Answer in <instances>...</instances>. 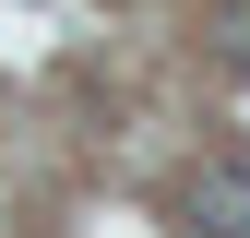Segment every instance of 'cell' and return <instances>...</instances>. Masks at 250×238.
Segmentation results:
<instances>
[{"label":"cell","mask_w":250,"mask_h":238,"mask_svg":"<svg viewBox=\"0 0 250 238\" xmlns=\"http://www.w3.org/2000/svg\"><path fill=\"white\" fill-rule=\"evenodd\" d=\"M214 60H227V83H250V0H238L227 24H214Z\"/></svg>","instance_id":"cell-2"},{"label":"cell","mask_w":250,"mask_h":238,"mask_svg":"<svg viewBox=\"0 0 250 238\" xmlns=\"http://www.w3.org/2000/svg\"><path fill=\"white\" fill-rule=\"evenodd\" d=\"M191 226H250V167H203L191 178Z\"/></svg>","instance_id":"cell-1"}]
</instances>
